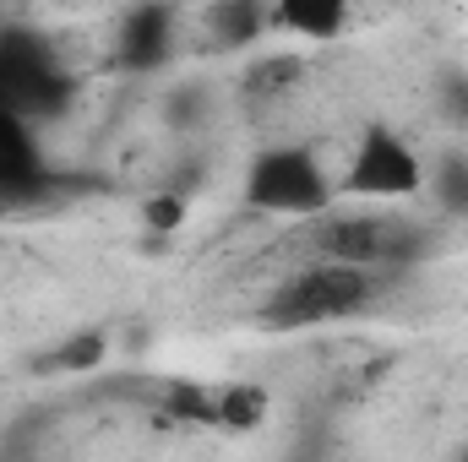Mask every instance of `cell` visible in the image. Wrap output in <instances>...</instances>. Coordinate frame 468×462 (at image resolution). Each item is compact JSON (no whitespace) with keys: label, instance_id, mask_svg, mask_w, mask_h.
<instances>
[{"label":"cell","instance_id":"cell-11","mask_svg":"<svg viewBox=\"0 0 468 462\" xmlns=\"http://www.w3.org/2000/svg\"><path fill=\"white\" fill-rule=\"evenodd\" d=\"M213 27H218V44H245L261 33V5L256 0H224L213 11Z\"/></svg>","mask_w":468,"mask_h":462},{"label":"cell","instance_id":"cell-9","mask_svg":"<svg viewBox=\"0 0 468 462\" xmlns=\"http://www.w3.org/2000/svg\"><path fill=\"white\" fill-rule=\"evenodd\" d=\"M104 353H110L104 332H77L71 343H60V348H49L44 359H33V370H71V375H88V370L104 364Z\"/></svg>","mask_w":468,"mask_h":462},{"label":"cell","instance_id":"cell-8","mask_svg":"<svg viewBox=\"0 0 468 462\" xmlns=\"http://www.w3.org/2000/svg\"><path fill=\"white\" fill-rule=\"evenodd\" d=\"M272 22L300 38H338L349 22V0H272Z\"/></svg>","mask_w":468,"mask_h":462},{"label":"cell","instance_id":"cell-5","mask_svg":"<svg viewBox=\"0 0 468 462\" xmlns=\"http://www.w3.org/2000/svg\"><path fill=\"white\" fill-rule=\"evenodd\" d=\"M55 191L60 185L44 169V152H38L27 115L0 110V207H27V202H44Z\"/></svg>","mask_w":468,"mask_h":462},{"label":"cell","instance_id":"cell-14","mask_svg":"<svg viewBox=\"0 0 468 462\" xmlns=\"http://www.w3.org/2000/svg\"><path fill=\"white\" fill-rule=\"evenodd\" d=\"M142 218H147V229L169 234V229H180V224H186V202H180V196H153V202L142 207Z\"/></svg>","mask_w":468,"mask_h":462},{"label":"cell","instance_id":"cell-6","mask_svg":"<svg viewBox=\"0 0 468 462\" xmlns=\"http://www.w3.org/2000/svg\"><path fill=\"white\" fill-rule=\"evenodd\" d=\"M425 245V234L409 224H387V218H338L322 229V250L333 261H354V267H381V261H403Z\"/></svg>","mask_w":468,"mask_h":462},{"label":"cell","instance_id":"cell-7","mask_svg":"<svg viewBox=\"0 0 468 462\" xmlns=\"http://www.w3.org/2000/svg\"><path fill=\"white\" fill-rule=\"evenodd\" d=\"M169 49H175V11L158 5V0L136 5V11L125 16V27H120V66L153 71V66L169 60Z\"/></svg>","mask_w":468,"mask_h":462},{"label":"cell","instance_id":"cell-2","mask_svg":"<svg viewBox=\"0 0 468 462\" xmlns=\"http://www.w3.org/2000/svg\"><path fill=\"white\" fill-rule=\"evenodd\" d=\"M370 267H354V261H322L311 272H300L294 283L278 289V299L261 310L267 327H322V321H338L365 310L370 299Z\"/></svg>","mask_w":468,"mask_h":462},{"label":"cell","instance_id":"cell-10","mask_svg":"<svg viewBox=\"0 0 468 462\" xmlns=\"http://www.w3.org/2000/svg\"><path fill=\"white\" fill-rule=\"evenodd\" d=\"M267 419V392L261 386H229L224 397H218V425H229V430H256Z\"/></svg>","mask_w":468,"mask_h":462},{"label":"cell","instance_id":"cell-1","mask_svg":"<svg viewBox=\"0 0 468 462\" xmlns=\"http://www.w3.org/2000/svg\"><path fill=\"white\" fill-rule=\"evenodd\" d=\"M333 196H338V185L322 174L316 152H305V147H267V152H256V163L245 174V207H256V213L316 218V213H327Z\"/></svg>","mask_w":468,"mask_h":462},{"label":"cell","instance_id":"cell-15","mask_svg":"<svg viewBox=\"0 0 468 462\" xmlns=\"http://www.w3.org/2000/svg\"><path fill=\"white\" fill-rule=\"evenodd\" d=\"M441 99H447L452 120H463V125H468V82H463V77H447V82H441Z\"/></svg>","mask_w":468,"mask_h":462},{"label":"cell","instance_id":"cell-13","mask_svg":"<svg viewBox=\"0 0 468 462\" xmlns=\"http://www.w3.org/2000/svg\"><path fill=\"white\" fill-rule=\"evenodd\" d=\"M436 196H441V207L468 213V152H447V158H441V169H436Z\"/></svg>","mask_w":468,"mask_h":462},{"label":"cell","instance_id":"cell-3","mask_svg":"<svg viewBox=\"0 0 468 462\" xmlns=\"http://www.w3.org/2000/svg\"><path fill=\"white\" fill-rule=\"evenodd\" d=\"M60 104H66V82L55 71L49 44L33 27H0V110L33 120Z\"/></svg>","mask_w":468,"mask_h":462},{"label":"cell","instance_id":"cell-12","mask_svg":"<svg viewBox=\"0 0 468 462\" xmlns=\"http://www.w3.org/2000/svg\"><path fill=\"white\" fill-rule=\"evenodd\" d=\"M164 408H169L175 419H197V425H218V397H207L202 386H186V381H175V386L164 392Z\"/></svg>","mask_w":468,"mask_h":462},{"label":"cell","instance_id":"cell-4","mask_svg":"<svg viewBox=\"0 0 468 462\" xmlns=\"http://www.w3.org/2000/svg\"><path fill=\"white\" fill-rule=\"evenodd\" d=\"M338 191L344 196H420L425 191V163L392 125H365Z\"/></svg>","mask_w":468,"mask_h":462}]
</instances>
